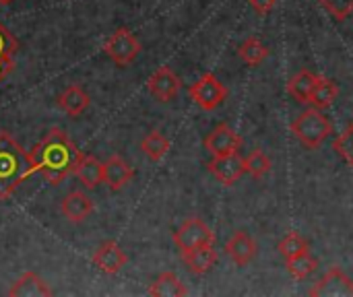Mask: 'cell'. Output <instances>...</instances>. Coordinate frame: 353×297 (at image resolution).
<instances>
[{"label":"cell","mask_w":353,"mask_h":297,"mask_svg":"<svg viewBox=\"0 0 353 297\" xmlns=\"http://www.w3.org/2000/svg\"><path fill=\"white\" fill-rule=\"evenodd\" d=\"M29 155L33 163L31 174H41L52 186H58L64 178H68L83 157L68 132L62 128H50Z\"/></svg>","instance_id":"obj_1"},{"label":"cell","mask_w":353,"mask_h":297,"mask_svg":"<svg viewBox=\"0 0 353 297\" xmlns=\"http://www.w3.org/2000/svg\"><path fill=\"white\" fill-rule=\"evenodd\" d=\"M225 252L238 267H246L256 256V242L240 229L225 242Z\"/></svg>","instance_id":"obj_13"},{"label":"cell","mask_w":353,"mask_h":297,"mask_svg":"<svg viewBox=\"0 0 353 297\" xmlns=\"http://www.w3.org/2000/svg\"><path fill=\"white\" fill-rule=\"evenodd\" d=\"M310 296L353 297V281L337 267H331L327 275L310 289Z\"/></svg>","instance_id":"obj_11"},{"label":"cell","mask_w":353,"mask_h":297,"mask_svg":"<svg viewBox=\"0 0 353 297\" xmlns=\"http://www.w3.org/2000/svg\"><path fill=\"white\" fill-rule=\"evenodd\" d=\"M141 151L151 159V161H161L168 151H170V141L159 132V130H153L149 132L143 141H141Z\"/></svg>","instance_id":"obj_22"},{"label":"cell","mask_w":353,"mask_h":297,"mask_svg":"<svg viewBox=\"0 0 353 297\" xmlns=\"http://www.w3.org/2000/svg\"><path fill=\"white\" fill-rule=\"evenodd\" d=\"M182 260H184V265L188 267L190 273L205 275V273H209L215 267V263H217V250L213 248V244H203V246L184 250L182 252Z\"/></svg>","instance_id":"obj_15"},{"label":"cell","mask_w":353,"mask_h":297,"mask_svg":"<svg viewBox=\"0 0 353 297\" xmlns=\"http://www.w3.org/2000/svg\"><path fill=\"white\" fill-rule=\"evenodd\" d=\"M188 93L192 101L205 112L217 110L228 99V87L213 72H205L196 83L188 87Z\"/></svg>","instance_id":"obj_5"},{"label":"cell","mask_w":353,"mask_h":297,"mask_svg":"<svg viewBox=\"0 0 353 297\" xmlns=\"http://www.w3.org/2000/svg\"><path fill=\"white\" fill-rule=\"evenodd\" d=\"M205 147H207V151H209L213 157L234 155V153H238L240 147H242V136H240L234 128H230L228 124H219V126H215V128L207 134Z\"/></svg>","instance_id":"obj_8"},{"label":"cell","mask_w":353,"mask_h":297,"mask_svg":"<svg viewBox=\"0 0 353 297\" xmlns=\"http://www.w3.org/2000/svg\"><path fill=\"white\" fill-rule=\"evenodd\" d=\"M213 242H215V234L199 217H188L174 234V244L178 246L180 252L203 246V244H213Z\"/></svg>","instance_id":"obj_6"},{"label":"cell","mask_w":353,"mask_h":297,"mask_svg":"<svg viewBox=\"0 0 353 297\" xmlns=\"http://www.w3.org/2000/svg\"><path fill=\"white\" fill-rule=\"evenodd\" d=\"M54 291L50 289V285L35 273L27 271L23 273L14 283L12 287L8 289V296L10 297H48L52 296Z\"/></svg>","instance_id":"obj_16"},{"label":"cell","mask_w":353,"mask_h":297,"mask_svg":"<svg viewBox=\"0 0 353 297\" xmlns=\"http://www.w3.org/2000/svg\"><path fill=\"white\" fill-rule=\"evenodd\" d=\"M14 68V60H12V56H8V54H0V83L10 74V70Z\"/></svg>","instance_id":"obj_31"},{"label":"cell","mask_w":353,"mask_h":297,"mask_svg":"<svg viewBox=\"0 0 353 297\" xmlns=\"http://www.w3.org/2000/svg\"><path fill=\"white\" fill-rule=\"evenodd\" d=\"M319 76L310 70H300L288 85V91L290 95L300 101V103H310V97H312V91H314V85H316Z\"/></svg>","instance_id":"obj_20"},{"label":"cell","mask_w":353,"mask_h":297,"mask_svg":"<svg viewBox=\"0 0 353 297\" xmlns=\"http://www.w3.org/2000/svg\"><path fill=\"white\" fill-rule=\"evenodd\" d=\"M58 105H60V110H62L66 116L77 118V116H81V114L91 105V97L87 95V91H85L81 85H70V87H66V89L60 93Z\"/></svg>","instance_id":"obj_17"},{"label":"cell","mask_w":353,"mask_h":297,"mask_svg":"<svg viewBox=\"0 0 353 297\" xmlns=\"http://www.w3.org/2000/svg\"><path fill=\"white\" fill-rule=\"evenodd\" d=\"M74 174L85 190H95L103 182V163L97 161L93 155H83Z\"/></svg>","instance_id":"obj_18"},{"label":"cell","mask_w":353,"mask_h":297,"mask_svg":"<svg viewBox=\"0 0 353 297\" xmlns=\"http://www.w3.org/2000/svg\"><path fill=\"white\" fill-rule=\"evenodd\" d=\"M285 267H288V273H290L294 279L304 281V279H308V277L319 269V260L306 252V254L288 258V260H285Z\"/></svg>","instance_id":"obj_24"},{"label":"cell","mask_w":353,"mask_h":297,"mask_svg":"<svg viewBox=\"0 0 353 297\" xmlns=\"http://www.w3.org/2000/svg\"><path fill=\"white\" fill-rule=\"evenodd\" d=\"M134 178V170L120 157V155H112L108 161H103V182L108 184L110 190L118 192L124 186L130 184V180Z\"/></svg>","instance_id":"obj_12"},{"label":"cell","mask_w":353,"mask_h":297,"mask_svg":"<svg viewBox=\"0 0 353 297\" xmlns=\"http://www.w3.org/2000/svg\"><path fill=\"white\" fill-rule=\"evenodd\" d=\"M147 89H149V93H151L157 101L168 103V101H172V99L180 93L182 81H180V76H178L170 66H159V68L149 76Z\"/></svg>","instance_id":"obj_7"},{"label":"cell","mask_w":353,"mask_h":297,"mask_svg":"<svg viewBox=\"0 0 353 297\" xmlns=\"http://www.w3.org/2000/svg\"><path fill=\"white\" fill-rule=\"evenodd\" d=\"M91 263L105 275H118L126 263H128V256L126 252L114 242V240H105L103 244L97 246V250L93 252L91 256Z\"/></svg>","instance_id":"obj_10"},{"label":"cell","mask_w":353,"mask_h":297,"mask_svg":"<svg viewBox=\"0 0 353 297\" xmlns=\"http://www.w3.org/2000/svg\"><path fill=\"white\" fill-rule=\"evenodd\" d=\"M337 95H339V85L333 79L319 76V81L314 85V91H312V97H310V103L314 107H319V110H327V107L333 105Z\"/></svg>","instance_id":"obj_21"},{"label":"cell","mask_w":353,"mask_h":297,"mask_svg":"<svg viewBox=\"0 0 353 297\" xmlns=\"http://www.w3.org/2000/svg\"><path fill=\"white\" fill-rule=\"evenodd\" d=\"M211 176L221 182L223 186H234L244 174H246V163L244 159L234 153V155H223V157H213L209 163H207Z\"/></svg>","instance_id":"obj_9"},{"label":"cell","mask_w":353,"mask_h":297,"mask_svg":"<svg viewBox=\"0 0 353 297\" xmlns=\"http://www.w3.org/2000/svg\"><path fill=\"white\" fill-rule=\"evenodd\" d=\"M238 56L248 64V66H259L265 62V58L269 56L267 45L259 39V37H248L240 48H238Z\"/></svg>","instance_id":"obj_23"},{"label":"cell","mask_w":353,"mask_h":297,"mask_svg":"<svg viewBox=\"0 0 353 297\" xmlns=\"http://www.w3.org/2000/svg\"><path fill=\"white\" fill-rule=\"evenodd\" d=\"M244 163H246V174H250L254 180L265 178V176L269 174V170H271V159H269L261 149H254V151L244 159Z\"/></svg>","instance_id":"obj_26"},{"label":"cell","mask_w":353,"mask_h":297,"mask_svg":"<svg viewBox=\"0 0 353 297\" xmlns=\"http://www.w3.org/2000/svg\"><path fill=\"white\" fill-rule=\"evenodd\" d=\"M31 155L4 130H0V201L12 196V192L31 176Z\"/></svg>","instance_id":"obj_2"},{"label":"cell","mask_w":353,"mask_h":297,"mask_svg":"<svg viewBox=\"0 0 353 297\" xmlns=\"http://www.w3.org/2000/svg\"><path fill=\"white\" fill-rule=\"evenodd\" d=\"M186 287L180 281V277L172 271L161 273L149 287V296L153 297H182L186 296Z\"/></svg>","instance_id":"obj_19"},{"label":"cell","mask_w":353,"mask_h":297,"mask_svg":"<svg viewBox=\"0 0 353 297\" xmlns=\"http://www.w3.org/2000/svg\"><path fill=\"white\" fill-rule=\"evenodd\" d=\"M321 6H325L337 21H345L353 12V0H316Z\"/></svg>","instance_id":"obj_28"},{"label":"cell","mask_w":353,"mask_h":297,"mask_svg":"<svg viewBox=\"0 0 353 297\" xmlns=\"http://www.w3.org/2000/svg\"><path fill=\"white\" fill-rule=\"evenodd\" d=\"M12 0H0V4H10Z\"/></svg>","instance_id":"obj_32"},{"label":"cell","mask_w":353,"mask_h":297,"mask_svg":"<svg viewBox=\"0 0 353 297\" xmlns=\"http://www.w3.org/2000/svg\"><path fill=\"white\" fill-rule=\"evenodd\" d=\"M292 132L306 149L314 151L333 134V124L319 107H310L294 120Z\"/></svg>","instance_id":"obj_3"},{"label":"cell","mask_w":353,"mask_h":297,"mask_svg":"<svg viewBox=\"0 0 353 297\" xmlns=\"http://www.w3.org/2000/svg\"><path fill=\"white\" fill-rule=\"evenodd\" d=\"M277 250H279V254L288 260V258L306 254V252H308V242H306L298 232H290V234L279 242Z\"/></svg>","instance_id":"obj_25"},{"label":"cell","mask_w":353,"mask_h":297,"mask_svg":"<svg viewBox=\"0 0 353 297\" xmlns=\"http://www.w3.org/2000/svg\"><path fill=\"white\" fill-rule=\"evenodd\" d=\"M103 52L108 54V58L114 64L130 66L137 60V56L141 54V41L134 37V33L130 29L120 27L108 35V39L103 41Z\"/></svg>","instance_id":"obj_4"},{"label":"cell","mask_w":353,"mask_h":297,"mask_svg":"<svg viewBox=\"0 0 353 297\" xmlns=\"http://www.w3.org/2000/svg\"><path fill=\"white\" fill-rule=\"evenodd\" d=\"M60 211L62 215L70 221V223H81L85 221L91 213H93V201L81 192V190H72L68 192L62 203H60Z\"/></svg>","instance_id":"obj_14"},{"label":"cell","mask_w":353,"mask_h":297,"mask_svg":"<svg viewBox=\"0 0 353 297\" xmlns=\"http://www.w3.org/2000/svg\"><path fill=\"white\" fill-rule=\"evenodd\" d=\"M248 2L259 14H269L277 6V0H248Z\"/></svg>","instance_id":"obj_30"},{"label":"cell","mask_w":353,"mask_h":297,"mask_svg":"<svg viewBox=\"0 0 353 297\" xmlns=\"http://www.w3.org/2000/svg\"><path fill=\"white\" fill-rule=\"evenodd\" d=\"M19 50V41L14 39V35L0 23V54H8L12 56Z\"/></svg>","instance_id":"obj_29"},{"label":"cell","mask_w":353,"mask_h":297,"mask_svg":"<svg viewBox=\"0 0 353 297\" xmlns=\"http://www.w3.org/2000/svg\"><path fill=\"white\" fill-rule=\"evenodd\" d=\"M333 149L353 167V122L333 141Z\"/></svg>","instance_id":"obj_27"}]
</instances>
